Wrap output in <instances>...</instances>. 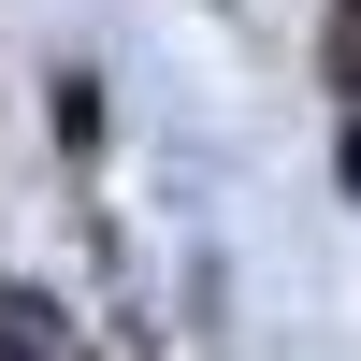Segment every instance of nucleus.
Wrapping results in <instances>:
<instances>
[{
  "instance_id": "nucleus-1",
  "label": "nucleus",
  "mask_w": 361,
  "mask_h": 361,
  "mask_svg": "<svg viewBox=\"0 0 361 361\" xmlns=\"http://www.w3.org/2000/svg\"><path fill=\"white\" fill-rule=\"evenodd\" d=\"M0 361H87V347H73V318L44 289H0Z\"/></svg>"
},
{
  "instance_id": "nucleus-2",
  "label": "nucleus",
  "mask_w": 361,
  "mask_h": 361,
  "mask_svg": "<svg viewBox=\"0 0 361 361\" xmlns=\"http://www.w3.org/2000/svg\"><path fill=\"white\" fill-rule=\"evenodd\" d=\"M333 87H347V102H361V0H347V15H333Z\"/></svg>"
}]
</instances>
